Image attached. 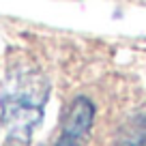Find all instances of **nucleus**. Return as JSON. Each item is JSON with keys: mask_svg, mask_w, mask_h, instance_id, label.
<instances>
[{"mask_svg": "<svg viewBox=\"0 0 146 146\" xmlns=\"http://www.w3.org/2000/svg\"><path fill=\"white\" fill-rule=\"evenodd\" d=\"M118 146H146V118H135V125L129 127Z\"/></svg>", "mask_w": 146, "mask_h": 146, "instance_id": "nucleus-3", "label": "nucleus"}, {"mask_svg": "<svg viewBox=\"0 0 146 146\" xmlns=\"http://www.w3.org/2000/svg\"><path fill=\"white\" fill-rule=\"evenodd\" d=\"M95 123V103L88 97H75L67 110L62 129L54 146H84Z\"/></svg>", "mask_w": 146, "mask_h": 146, "instance_id": "nucleus-2", "label": "nucleus"}, {"mask_svg": "<svg viewBox=\"0 0 146 146\" xmlns=\"http://www.w3.org/2000/svg\"><path fill=\"white\" fill-rule=\"evenodd\" d=\"M47 95V84L39 75H24L9 84L0 97V127L7 146H28L43 120Z\"/></svg>", "mask_w": 146, "mask_h": 146, "instance_id": "nucleus-1", "label": "nucleus"}]
</instances>
